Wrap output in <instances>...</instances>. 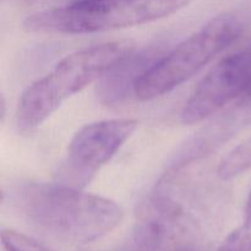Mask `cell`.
<instances>
[{"label": "cell", "instance_id": "obj_1", "mask_svg": "<svg viewBox=\"0 0 251 251\" xmlns=\"http://www.w3.org/2000/svg\"><path fill=\"white\" fill-rule=\"evenodd\" d=\"M15 210L55 239L87 244L109 234L122 223L118 202L63 184L25 183L9 191Z\"/></svg>", "mask_w": 251, "mask_h": 251}, {"label": "cell", "instance_id": "obj_2", "mask_svg": "<svg viewBox=\"0 0 251 251\" xmlns=\"http://www.w3.org/2000/svg\"><path fill=\"white\" fill-rule=\"evenodd\" d=\"M132 50L131 42L115 41L74 51L61 59L22 93L16 110L19 132L28 134L38 129L69 98L102 78Z\"/></svg>", "mask_w": 251, "mask_h": 251}, {"label": "cell", "instance_id": "obj_3", "mask_svg": "<svg viewBox=\"0 0 251 251\" xmlns=\"http://www.w3.org/2000/svg\"><path fill=\"white\" fill-rule=\"evenodd\" d=\"M194 0H76L60 7L34 12L25 19L32 33L86 34L140 26L164 19Z\"/></svg>", "mask_w": 251, "mask_h": 251}, {"label": "cell", "instance_id": "obj_4", "mask_svg": "<svg viewBox=\"0 0 251 251\" xmlns=\"http://www.w3.org/2000/svg\"><path fill=\"white\" fill-rule=\"evenodd\" d=\"M242 32L243 24L235 15L215 16L147 69L135 86V98L151 100L172 92L234 43Z\"/></svg>", "mask_w": 251, "mask_h": 251}, {"label": "cell", "instance_id": "obj_5", "mask_svg": "<svg viewBox=\"0 0 251 251\" xmlns=\"http://www.w3.org/2000/svg\"><path fill=\"white\" fill-rule=\"evenodd\" d=\"M134 239L139 251L203 250L202 232L195 218L159 189L137 205Z\"/></svg>", "mask_w": 251, "mask_h": 251}, {"label": "cell", "instance_id": "obj_6", "mask_svg": "<svg viewBox=\"0 0 251 251\" xmlns=\"http://www.w3.org/2000/svg\"><path fill=\"white\" fill-rule=\"evenodd\" d=\"M137 127L135 119H108L83 125L69 142L68 154L59 168V184L82 189L117 154Z\"/></svg>", "mask_w": 251, "mask_h": 251}, {"label": "cell", "instance_id": "obj_7", "mask_svg": "<svg viewBox=\"0 0 251 251\" xmlns=\"http://www.w3.org/2000/svg\"><path fill=\"white\" fill-rule=\"evenodd\" d=\"M251 88V46L233 51L208 70L184 104L180 119L183 124L203 122L240 100Z\"/></svg>", "mask_w": 251, "mask_h": 251}, {"label": "cell", "instance_id": "obj_8", "mask_svg": "<svg viewBox=\"0 0 251 251\" xmlns=\"http://www.w3.org/2000/svg\"><path fill=\"white\" fill-rule=\"evenodd\" d=\"M156 60L154 49L132 50L100 78L97 88L100 100L105 104L124 102L130 95H134L137 81Z\"/></svg>", "mask_w": 251, "mask_h": 251}, {"label": "cell", "instance_id": "obj_9", "mask_svg": "<svg viewBox=\"0 0 251 251\" xmlns=\"http://www.w3.org/2000/svg\"><path fill=\"white\" fill-rule=\"evenodd\" d=\"M251 168V136L232 150L221 161L217 168L218 178L230 180Z\"/></svg>", "mask_w": 251, "mask_h": 251}, {"label": "cell", "instance_id": "obj_10", "mask_svg": "<svg viewBox=\"0 0 251 251\" xmlns=\"http://www.w3.org/2000/svg\"><path fill=\"white\" fill-rule=\"evenodd\" d=\"M217 251H251V190L245 205L244 221L226 238Z\"/></svg>", "mask_w": 251, "mask_h": 251}, {"label": "cell", "instance_id": "obj_11", "mask_svg": "<svg viewBox=\"0 0 251 251\" xmlns=\"http://www.w3.org/2000/svg\"><path fill=\"white\" fill-rule=\"evenodd\" d=\"M1 244L5 251H51L43 244L12 229L1 230Z\"/></svg>", "mask_w": 251, "mask_h": 251}, {"label": "cell", "instance_id": "obj_12", "mask_svg": "<svg viewBox=\"0 0 251 251\" xmlns=\"http://www.w3.org/2000/svg\"><path fill=\"white\" fill-rule=\"evenodd\" d=\"M237 105L238 107L242 108L243 110H245L247 113H249V115L251 117V88H250L249 93H248L244 98H242L240 100H238Z\"/></svg>", "mask_w": 251, "mask_h": 251}, {"label": "cell", "instance_id": "obj_13", "mask_svg": "<svg viewBox=\"0 0 251 251\" xmlns=\"http://www.w3.org/2000/svg\"><path fill=\"white\" fill-rule=\"evenodd\" d=\"M5 107H6V104H5V98L4 96L1 95V97H0V117H1V120H4L5 118Z\"/></svg>", "mask_w": 251, "mask_h": 251}, {"label": "cell", "instance_id": "obj_14", "mask_svg": "<svg viewBox=\"0 0 251 251\" xmlns=\"http://www.w3.org/2000/svg\"><path fill=\"white\" fill-rule=\"evenodd\" d=\"M80 251H87V250H80Z\"/></svg>", "mask_w": 251, "mask_h": 251}]
</instances>
